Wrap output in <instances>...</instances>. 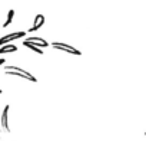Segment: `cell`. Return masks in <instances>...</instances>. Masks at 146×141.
<instances>
[{
	"label": "cell",
	"mask_w": 146,
	"mask_h": 141,
	"mask_svg": "<svg viewBox=\"0 0 146 141\" xmlns=\"http://www.w3.org/2000/svg\"><path fill=\"white\" fill-rule=\"evenodd\" d=\"M5 74L6 75H12V77H19V78L32 81V82H37V79L32 74H29L27 70H25L22 68H17V66H7V68H5Z\"/></svg>",
	"instance_id": "cell-1"
},
{
	"label": "cell",
	"mask_w": 146,
	"mask_h": 141,
	"mask_svg": "<svg viewBox=\"0 0 146 141\" xmlns=\"http://www.w3.org/2000/svg\"><path fill=\"white\" fill-rule=\"evenodd\" d=\"M52 46L57 50H62V52H66V53H70V55H76V56L80 55V50L73 48L72 45H66V43H62V42H53Z\"/></svg>",
	"instance_id": "cell-2"
},
{
	"label": "cell",
	"mask_w": 146,
	"mask_h": 141,
	"mask_svg": "<svg viewBox=\"0 0 146 141\" xmlns=\"http://www.w3.org/2000/svg\"><path fill=\"white\" fill-rule=\"evenodd\" d=\"M25 35H26L25 32H15V33H9V35H6V36H3L2 39H0V46L5 45V43H10V42H13V40H16V39H20V38H23Z\"/></svg>",
	"instance_id": "cell-3"
},
{
	"label": "cell",
	"mask_w": 146,
	"mask_h": 141,
	"mask_svg": "<svg viewBox=\"0 0 146 141\" xmlns=\"http://www.w3.org/2000/svg\"><path fill=\"white\" fill-rule=\"evenodd\" d=\"M43 23H44V16H43V15H37V16L35 17V22H33V25L30 26L29 32L32 33V32H36V30H39V29L43 26Z\"/></svg>",
	"instance_id": "cell-4"
},
{
	"label": "cell",
	"mask_w": 146,
	"mask_h": 141,
	"mask_svg": "<svg viewBox=\"0 0 146 141\" xmlns=\"http://www.w3.org/2000/svg\"><path fill=\"white\" fill-rule=\"evenodd\" d=\"M9 109H10V107H9V105H6V107H5V109H3V112H2V128H3L6 132H10V128H9V124H7Z\"/></svg>",
	"instance_id": "cell-5"
},
{
	"label": "cell",
	"mask_w": 146,
	"mask_h": 141,
	"mask_svg": "<svg viewBox=\"0 0 146 141\" xmlns=\"http://www.w3.org/2000/svg\"><path fill=\"white\" fill-rule=\"evenodd\" d=\"M27 42H30V43H33L35 46H37V48H46V46H49V43L43 39V38H36V36H32V38H29V39H26Z\"/></svg>",
	"instance_id": "cell-6"
},
{
	"label": "cell",
	"mask_w": 146,
	"mask_h": 141,
	"mask_svg": "<svg viewBox=\"0 0 146 141\" xmlns=\"http://www.w3.org/2000/svg\"><path fill=\"white\" fill-rule=\"evenodd\" d=\"M16 50H17V48H16L15 45H7V43H5V45L0 46V55L10 53V52H16Z\"/></svg>",
	"instance_id": "cell-7"
},
{
	"label": "cell",
	"mask_w": 146,
	"mask_h": 141,
	"mask_svg": "<svg viewBox=\"0 0 146 141\" xmlns=\"http://www.w3.org/2000/svg\"><path fill=\"white\" fill-rule=\"evenodd\" d=\"M22 45H23V46H26L27 49H32V50H33L35 53H37V55H42V53H43L42 48H37V46H35L33 43H30V42H27V40H25Z\"/></svg>",
	"instance_id": "cell-8"
},
{
	"label": "cell",
	"mask_w": 146,
	"mask_h": 141,
	"mask_svg": "<svg viewBox=\"0 0 146 141\" xmlns=\"http://www.w3.org/2000/svg\"><path fill=\"white\" fill-rule=\"evenodd\" d=\"M13 17H15V10H13V9H10V10H9V13H7V19H6V22H5V28H7V26L13 22Z\"/></svg>",
	"instance_id": "cell-9"
},
{
	"label": "cell",
	"mask_w": 146,
	"mask_h": 141,
	"mask_svg": "<svg viewBox=\"0 0 146 141\" xmlns=\"http://www.w3.org/2000/svg\"><path fill=\"white\" fill-rule=\"evenodd\" d=\"M3 63H5V59H3V58H0V65H3Z\"/></svg>",
	"instance_id": "cell-10"
},
{
	"label": "cell",
	"mask_w": 146,
	"mask_h": 141,
	"mask_svg": "<svg viewBox=\"0 0 146 141\" xmlns=\"http://www.w3.org/2000/svg\"><path fill=\"white\" fill-rule=\"evenodd\" d=\"M2 92H3V91H2V89H0V95H2Z\"/></svg>",
	"instance_id": "cell-11"
},
{
	"label": "cell",
	"mask_w": 146,
	"mask_h": 141,
	"mask_svg": "<svg viewBox=\"0 0 146 141\" xmlns=\"http://www.w3.org/2000/svg\"><path fill=\"white\" fill-rule=\"evenodd\" d=\"M0 141H2V140H0Z\"/></svg>",
	"instance_id": "cell-12"
}]
</instances>
